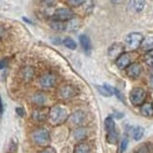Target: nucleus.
I'll return each instance as SVG.
<instances>
[{"instance_id": "obj_1", "label": "nucleus", "mask_w": 153, "mask_h": 153, "mask_svg": "<svg viewBox=\"0 0 153 153\" xmlns=\"http://www.w3.org/2000/svg\"><path fill=\"white\" fill-rule=\"evenodd\" d=\"M68 118V113H67V110L62 106H54L50 110V113H48V119H50V123L54 126L62 124L64 121H66Z\"/></svg>"}, {"instance_id": "obj_2", "label": "nucleus", "mask_w": 153, "mask_h": 153, "mask_svg": "<svg viewBox=\"0 0 153 153\" xmlns=\"http://www.w3.org/2000/svg\"><path fill=\"white\" fill-rule=\"evenodd\" d=\"M32 140L39 146H45L50 143V133L46 128H37L32 132Z\"/></svg>"}, {"instance_id": "obj_3", "label": "nucleus", "mask_w": 153, "mask_h": 153, "mask_svg": "<svg viewBox=\"0 0 153 153\" xmlns=\"http://www.w3.org/2000/svg\"><path fill=\"white\" fill-rule=\"evenodd\" d=\"M146 99V91L141 87H135L131 91L130 93V100L134 106H139L143 105V102Z\"/></svg>"}, {"instance_id": "obj_4", "label": "nucleus", "mask_w": 153, "mask_h": 153, "mask_svg": "<svg viewBox=\"0 0 153 153\" xmlns=\"http://www.w3.org/2000/svg\"><path fill=\"white\" fill-rule=\"evenodd\" d=\"M143 34L141 33H130L126 39H125V42H126V46L130 48V50H135L138 48L140 45H141V41H143Z\"/></svg>"}, {"instance_id": "obj_5", "label": "nucleus", "mask_w": 153, "mask_h": 153, "mask_svg": "<svg viewBox=\"0 0 153 153\" xmlns=\"http://www.w3.org/2000/svg\"><path fill=\"white\" fill-rule=\"evenodd\" d=\"M56 82H57V78L52 73H45V74H42V76H40V79H39L40 86L42 88H45V90L52 88L56 85Z\"/></svg>"}, {"instance_id": "obj_6", "label": "nucleus", "mask_w": 153, "mask_h": 153, "mask_svg": "<svg viewBox=\"0 0 153 153\" xmlns=\"http://www.w3.org/2000/svg\"><path fill=\"white\" fill-rule=\"evenodd\" d=\"M53 18L54 20H59V21H67L73 18V12L68 8H59L54 12Z\"/></svg>"}, {"instance_id": "obj_7", "label": "nucleus", "mask_w": 153, "mask_h": 153, "mask_svg": "<svg viewBox=\"0 0 153 153\" xmlns=\"http://www.w3.org/2000/svg\"><path fill=\"white\" fill-rule=\"evenodd\" d=\"M76 94V88L72 85H64L59 90V97L62 99H71Z\"/></svg>"}, {"instance_id": "obj_8", "label": "nucleus", "mask_w": 153, "mask_h": 153, "mask_svg": "<svg viewBox=\"0 0 153 153\" xmlns=\"http://www.w3.org/2000/svg\"><path fill=\"white\" fill-rule=\"evenodd\" d=\"M48 113H50V111L47 108H44V107L36 108L32 112V119L37 123H42L48 118Z\"/></svg>"}, {"instance_id": "obj_9", "label": "nucleus", "mask_w": 153, "mask_h": 153, "mask_svg": "<svg viewBox=\"0 0 153 153\" xmlns=\"http://www.w3.org/2000/svg\"><path fill=\"white\" fill-rule=\"evenodd\" d=\"M130 62H131V56L128 53H121L119 57L117 58V61H115L118 68H121V70L126 68L130 65Z\"/></svg>"}, {"instance_id": "obj_10", "label": "nucleus", "mask_w": 153, "mask_h": 153, "mask_svg": "<svg viewBox=\"0 0 153 153\" xmlns=\"http://www.w3.org/2000/svg\"><path fill=\"white\" fill-rule=\"evenodd\" d=\"M141 74V66L139 64H130L127 66V76L130 78H138V76Z\"/></svg>"}, {"instance_id": "obj_11", "label": "nucleus", "mask_w": 153, "mask_h": 153, "mask_svg": "<svg viewBox=\"0 0 153 153\" xmlns=\"http://www.w3.org/2000/svg\"><path fill=\"white\" fill-rule=\"evenodd\" d=\"M70 121L73 125L80 126L85 121V113L82 111H76V112H73V114L70 117Z\"/></svg>"}, {"instance_id": "obj_12", "label": "nucleus", "mask_w": 153, "mask_h": 153, "mask_svg": "<svg viewBox=\"0 0 153 153\" xmlns=\"http://www.w3.org/2000/svg\"><path fill=\"white\" fill-rule=\"evenodd\" d=\"M123 50H124V47H123L121 44H113V45L108 48V57L112 58V59L118 58L121 54Z\"/></svg>"}, {"instance_id": "obj_13", "label": "nucleus", "mask_w": 153, "mask_h": 153, "mask_svg": "<svg viewBox=\"0 0 153 153\" xmlns=\"http://www.w3.org/2000/svg\"><path fill=\"white\" fill-rule=\"evenodd\" d=\"M79 41H80V45H81V47L84 48V51H85L87 54H90L91 48H92L90 38H88L87 36H85V34H81V36L79 37Z\"/></svg>"}, {"instance_id": "obj_14", "label": "nucleus", "mask_w": 153, "mask_h": 153, "mask_svg": "<svg viewBox=\"0 0 153 153\" xmlns=\"http://www.w3.org/2000/svg\"><path fill=\"white\" fill-rule=\"evenodd\" d=\"M145 7V0H130V8L133 12H141Z\"/></svg>"}, {"instance_id": "obj_15", "label": "nucleus", "mask_w": 153, "mask_h": 153, "mask_svg": "<svg viewBox=\"0 0 153 153\" xmlns=\"http://www.w3.org/2000/svg\"><path fill=\"white\" fill-rule=\"evenodd\" d=\"M34 76V70L31 67V66H26L21 70V76L25 81H30Z\"/></svg>"}, {"instance_id": "obj_16", "label": "nucleus", "mask_w": 153, "mask_h": 153, "mask_svg": "<svg viewBox=\"0 0 153 153\" xmlns=\"http://www.w3.org/2000/svg\"><path fill=\"white\" fill-rule=\"evenodd\" d=\"M98 91L105 97H111L114 93V88L108 86V85H104V86H97Z\"/></svg>"}, {"instance_id": "obj_17", "label": "nucleus", "mask_w": 153, "mask_h": 153, "mask_svg": "<svg viewBox=\"0 0 153 153\" xmlns=\"http://www.w3.org/2000/svg\"><path fill=\"white\" fill-rule=\"evenodd\" d=\"M140 112L141 114L145 115V117H152L153 115V105L150 102H146V104H143L141 105V108H140Z\"/></svg>"}, {"instance_id": "obj_18", "label": "nucleus", "mask_w": 153, "mask_h": 153, "mask_svg": "<svg viewBox=\"0 0 153 153\" xmlns=\"http://www.w3.org/2000/svg\"><path fill=\"white\" fill-rule=\"evenodd\" d=\"M74 153H91V147L86 143H79L74 147Z\"/></svg>"}, {"instance_id": "obj_19", "label": "nucleus", "mask_w": 153, "mask_h": 153, "mask_svg": "<svg viewBox=\"0 0 153 153\" xmlns=\"http://www.w3.org/2000/svg\"><path fill=\"white\" fill-rule=\"evenodd\" d=\"M73 137L76 140H84L87 137V130L84 127H79L73 132Z\"/></svg>"}, {"instance_id": "obj_20", "label": "nucleus", "mask_w": 153, "mask_h": 153, "mask_svg": "<svg viewBox=\"0 0 153 153\" xmlns=\"http://www.w3.org/2000/svg\"><path fill=\"white\" fill-rule=\"evenodd\" d=\"M32 101H33L36 105L41 106V105H44L45 101H46V96H45L44 93H41V92H38V93H36L34 96L32 97Z\"/></svg>"}, {"instance_id": "obj_21", "label": "nucleus", "mask_w": 153, "mask_h": 153, "mask_svg": "<svg viewBox=\"0 0 153 153\" xmlns=\"http://www.w3.org/2000/svg\"><path fill=\"white\" fill-rule=\"evenodd\" d=\"M144 135V128L138 126V127H134L132 130V137H133L134 140H140Z\"/></svg>"}, {"instance_id": "obj_22", "label": "nucleus", "mask_w": 153, "mask_h": 153, "mask_svg": "<svg viewBox=\"0 0 153 153\" xmlns=\"http://www.w3.org/2000/svg\"><path fill=\"white\" fill-rule=\"evenodd\" d=\"M105 128L107 132H111L115 130V124H114V120L112 117H107L106 120H105Z\"/></svg>"}, {"instance_id": "obj_23", "label": "nucleus", "mask_w": 153, "mask_h": 153, "mask_svg": "<svg viewBox=\"0 0 153 153\" xmlns=\"http://www.w3.org/2000/svg\"><path fill=\"white\" fill-rule=\"evenodd\" d=\"M51 27L56 31H64V30H66V24H64V21L54 20L51 22Z\"/></svg>"}, {"instance_id": "obj_24", "label": "nucleus", "mask_w": 153, "mask_h": 153, "mask_svg": "<svg viewBox=\"0 0 153 153\" xmlns=\"http://www.w3.org/2000/svg\"><path fill=\"white\" fill-rule=\"evenodd\" d=\"M117 140H118V133L115 130L111 131V132H107V141L110 144H115Z\"/></svg>"}, {"instance_id": "obj_25", "label": "nucleus", "mask_w": 153, "mask_h": 153, "mask_svg": "<svg viewBox=\"0 0 153 153\" xmlns=\"http://www.w3.org/2000/svg\"><path fill=\"white\" fill-rule=\"evenodd\" d=\"M127 145H128V138H127V135H124V137L121 138V140H120V147H119V153L125 152V150H126Z\"/></svg>"}, {"instance_id": "obj_26", "label": "nucleus", "mask_w": 153, "mask_h": 153, "mask_svg": "<svg viewBox=\"0 0 153 153\" xmlns=\"http://www.w3.org/2000/svg\"><path fill=\"white\" fill-rule=\"evenodd\" d=\"M62 42H64V45H65L67 48H70V50H76V44L73 39L66 38V39H64V41H62Z\"/></svg>"}, {"instance_id": "obj_27", "label": "nucleus", "mask_w": 153, "mask_h": 153, "mask_svg": "<svg viewBox=\"0 0 153 153\" xmlns=\"http://www.w3.org/2000/svg\"><path fill=\"white\" fill-rule=\"evenodd\" d=\"M152 46H153V37H149V38L145 39V40L143 39V41H141V47H143V48L149 50V48H151Z\"/></svg>"}, {"instance_id": "obj_28", "label": "nucleus", "mask_w": 153, "mask_h": 153, "mask_svg": "<svg viewBox=\"0 0 153 153\" xmlns=\"http://www.w3.org/2000/svg\"><path fill=\"white\" fill-rule=\"evenodd\" d=\"M144 60L149 66H153V50H150L145 56H144Z\"/></svg>"}, {"instance_id": "obj_29", "label": "nucleus", "mask_w": 153, "mask_h": 153, "mask_svg": "<svg viewBox=\"0 0 153 153\" xmlns=\"http://www.w3.org/2000/svg\"><path fill=\"white\" fill-rule=\"evenodd\" d=\"M78 27H79V20L76 19H71L68 25L66 26V28H68V30H76Z\"/></svg>"}, {"instance_id": "obj_30", "label": "nucleus", "mask_w": 153, "mask_h": 153, "mask_svg": "<svg viewBox=\"0 0 153 153\" xmlns=\"http://www.w3.org/2000/svg\"><path fill=\"white\" fill-rule=\"evenodd\" d=\"M67 1H68V4L72 5V6H80V5H82L86 0H67Z\"/></svg>"}, {"instance_id": "obj_31", "label": "nucleus", "mask_w": 153, "mask_h": 153, "mask_svg": "<svg viewBox=\"0 0 153 153\" xmlns=\"http://www.w3.org/2000/svg\"><path fill=\"white\" fill-rule=\"evenodd\" d=\"M16 111H17L18 115H20V117H24V115H25V112H24V110H22L21 107H17Z\"/></svg>"}, {"instance_id": "obj_32", "label": "nucleus", "mask_w": 153, "mask_h": 153, "mask_svg": "<svg viewBox=\"0 0 153 153\" xmlns=\"http://www.w3.org/2000/svg\"><path fill=\"white\" fill-rule=\"evenodd\" d=\"M41 1H42L45 5H48V6H50V5H53V4L56 2V0H41Z\"/></svg>"}, {"instance_id": "obj_33", "label": "nucleus", "mask_w": 153, "mask_h": 153, "mask_svg": "<svg viewBox=\"0 0 153 153\" xmlns=\"http://www.w3.org/2000/svg\"><path fill=\"white\" fill-rule=\"evenodd\" d=\"M6 65H7V59L1 60V61H0V70L4 68V67H6Z\"/></svg>"}, {"instance_id": "obj_34", "label": "nucleus", "mask_w": 153, "mask_h": 153, "mask_svg": "<svg viewBox=\"0 0 153 153\" xmlns=\"http://www.w3.org/2000/svg\"><path fill=\"white\" fill-rule=\"evenodd\" d=\"M41 153H56V151L53 149H46V150H44Z\"/></svg>"}, {"instance_id": "obj_35", "label": "nucleus", "mask_w": 153, "mask_h": 153, "mask_svg": "<svg viewBox=\"0 0 153 153\" xmlns=\"http://www.w3.org/2000/svg\"><path fill=\"white\" fill-rule=\"evenodd\" d=\"M4 34H5V30H4V27H2V26H0V38H1V37H4Z\"/></svg>"}, {"instance_id": "obj_36", "label": "nucleus", "mask_w": 153, "mask_h": 153, "mask_svg": "<svg viewBox=\"0 0 153 153\" xmlns=\"http://www.w3.org/2000/svg\"><path fill=\"white\" fill-rule=\"evenodd\" d=\"M2 110H4L2 108V101H1V97H0V114L2 113Z\"/></svg>"}, {"instance_id": "obj_37", "label": "nucleus", "mask_w": 153, "mask_h": 153, "mask_svg": "<svg viewBox=\"0 0 153 153\" xmlns=\"http://www.w3.org/2000/svg\"><path fill=\"white\" fill-rule=\"evenodd\" d=\"M115 117H117V118H119V119H120V118H121V117H123V114H121V113H115Z\"/></svg>"}, {"instance_id": "obj_38", "label": "nucleus", "mask_w": 153, "mask_h": 153, "mask_svg": "<svg viewBox=\"0 0 153 153\" xmlns=\"http://www.w3.org/2000/svg\"><path fill=\"white\" fill-rule=\"evenodd\" d=\"M151 85L153 86V73L151 74Z\"/></svg>"}]
</instances>
